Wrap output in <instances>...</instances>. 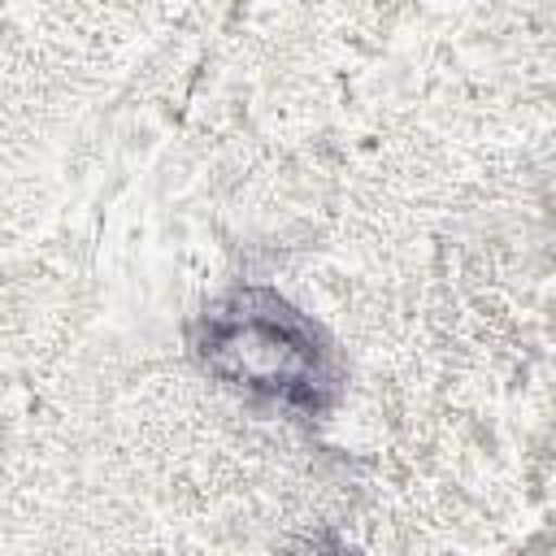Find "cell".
<instances>
[{"label":"cell","mask_w":556,"mask_h":556,"mask_svg":"<svg viewBox=\"0 0 556 556\" xmlns=\"http://www.w3.org/2000/svg\"><path fill=\"white\" fill-rule=\"evenodd\" d=\"M191 348L222 387L300 417L326 413L343 387L330 339L269 287L208 300L191 321Z\"/></svg>","instance_id":"cell-1"},{"label":"cell","mask_w":556,"mask_h":556,"mask_svg":"<svg viewBox=\"0 0 556 556\" xmlns=\"http://www.w3.org/2000/svg\"><path fill=\"white\" fill-rule=\"evenodd\" d=\"M291 556H361V552H356V547H348L339 534H330V530H317V534L300 539V543L291 547Z\"/></svg>","instance_id":"cell-2"}]
</instances>
